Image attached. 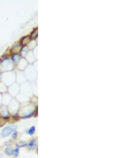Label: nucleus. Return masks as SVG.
Segmentation results:
<instances>
[{
    "label": "nucleus",
    "mask_w": 119,
    "mask_h": 158,
    "mask_svg": "<svg viewBox=\"0 0 119 158\" xmlns=\"http://www.w3.org/2000/svg\"><path fill=\"white\" fill-rule=\"evenodd\" d=\"M15 130H16V127L14 126H6L2 130L1 132V136L3 137H7L15 131Z\"/></svg>",
    "instance_id": "f257e3e1"
},
{
    "label": "nucleus",
    "mask_w": 119,
    "mask_h": 158,
    "mask_svg": "<svg viewBox=\"0 0 119 158\" xmlns=\"http://www.w3.org/2000/svg\"><path fill=\"white\" fill-rule=\"evenodd\" d=\"M27 146H28V149H30V150H33V149H35L36 146H37V145H36V141L35 140H31L28 143V144H27Z\"/></svg>",
    "instance_id": "f03ea898"
},
{
    "label": "nucleus",
    "mask_w": 119,
    "mask_h": 158,
    "mask_svg": "<svg viewBox=\"0 0 119 158\" xmlns=\"http://www.w3.org/2000/svg\"><path fill=\"white\" fill-rule=\"evenodd\" d=\"M13 149L11 146H8L4 149V153L6 155L11 156L13 154Z\"/></svg>",
    "instance_id": "7ed1b4c3"
},
{
    "label": "nucleus",
    "mask_w": 119,
    "mask_h": 158,
    "mask_svg": "<svg viewBox=\"0 0 119 158\" xmlns=\"http://www.w3.org/2000/svg\"><path fill=\"white\" fill-rule=\"evenodd\" d=\"M27 145V143L23 141H19V142H17L16 143V146L18 147H19H19H24L25 146H26Z\"/></svg>",
    "instance_id": "20e7f679"
},
{
    "label": "nucleus",
    "mask_w": 119,
    "mask_h": 158,
    "mask_svg": "<svg viewBox=\"0 0 119 158\" xmlns=\"http://www.w3.org/2000/svg\"><path fill=\"white\" fill-rule=\"evenodd\" d=\"M35 132H36L35 127V126H32V127H31L28 130L27 134H28L30 135H32L35 134Z\"/></svg>",
    "instance_id": "39448f33"
},
{
    "label": "nucleus",
    "mask_w": 119,
    "mask_h": 158,
    "mask_svg": "<svg viewBox=\"0 0 119 158\" xmlns=\"http://www.w3.org/2000/svg\"><path fill=\"white\" fill-rule=\"evenodd\" d=\"M19 152H20V149H19V147H16V148H15L14 149H13V154L14 157H17L19 154Z\"/></svg>",
    "instance_id": "423d86ee"
},
{
    "label": "nucleus",
    "mask_w": 119,
    "mask_h": 158,
    "mask_svg": "<svg viewBox=\"0 0 119 158\" xmlns=\"http://www.w3.org/2000/svg\"><path fill=\"white\" fill-rule=\"evenodd\" d=\"M37 36H38L37 30H35L34 31H33L32 33H31L30 38L31 39H35V38H37Z\"/></svg>",
    "instance_id": "0eeeda50"
},
{
    "label": "nucleus",
    "mask_w": 119,
    "mask_h": 158,
    "mask_svg": "<svg viewBox=\"0 0 119 158\" xmlns=\"http://www.w3.org/2000/svg\"><path fill=\"white\" fill-rule=\"evenodd\" d=\"M19 58H20V56L18 55V54H14V55H13V56H12V59L13 60V61L14 62H16V60H19Z\"/></svg>",
    "instance_id": "6e6552de"
},
{
    "label": "nucleus",
    "mask_w": 119,
    "mask_h": 158,
    "mask_svg": "<svg viewBox=\"0 0 119 158\" xmlns=\"http://www.w3.org/2000/svg\"><path fill=\"white\" fill-rule=\"evenodd\" d=\"M6 123V119L4 118H0V127H2Z\"/></svg>",
    "instance_id": "1a4fd4ad"
},
{
    "label": "nucleus",
    "mask_w": 119,
    "mask_h": 158,
    "mask_svg": "<svg viewBox=\"0 0 119 158\" xmlns=\"http://www.w3.org/2000/svg\"><path fill=\"white\" fill-rule=\"evenodd\" d=\"M12 138L13 140H16L17 138H18V132L16 130L12 133Z\"/></svg>",
    "instance_id": "9d476101"
},
{
    "label": "nucleus",
    "mask_w": 119,
    "mask_h": 158,
    "mask_svg": "<svg viewBox=\"0 0 119 158\" xmlns=\"http://www.w3.org/2000/svg\"></svg>",
    "instance_id": "9b49d317"
}]
</instances>
